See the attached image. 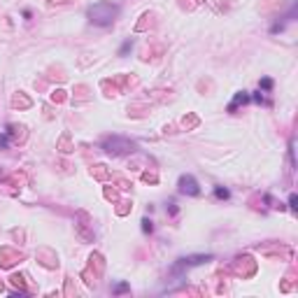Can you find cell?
<instances>
[{
  "label": "cell",
  "instance_id": "cell-4",
  "mask_svg": "<svg viewBox=\"0 0 298 298\" xmlns=\"http://www.w3.org/2000/svg\"><path fill=\"white\" fill-rule=\"evenodd\" d=\"M5 142H7V140H5V135H0V145H5Z\"/></svg>",
  "mask_w": 298,
  "mask_h": 298
},
{
  "label": "cell",
  "instance_id": "cell-3",
  "mask_svg": "<svg viewBox=\"0 0 298 298\" xmlns=\"http://www.w3.org/2000/svg\"><path fill=\"white\" fill-rule=\"evenodd\" d=\"M217 196H219V198H228V191H226V189H217Z\"/></svg>",
  "mask_w": 298,
  "mask_h": 298
},
{
  "label": "cell",
  "instance_id": "cell-2",
  "mask_svg": "<svg viewBox=\"0 0 298 298\" xmlns=\"http://www.w3.org/2000/svg\"><path fill=\"white\" fill-rule=\"evenodd\" d=\"M180 184H182V191L198 193V189H196V182H193L191 177H182V180H180Z\"/></svg>",
  "mask_w": 298,
  "mask_h": 298
},
{
  "label": "cell",
  "instance_id": "cell-1",
  "mask_svg": "<svg viewBox=\"0 0 298 298\" xmlns=\"http://www.w3.org/2000/svg\"><path fill=\"white\" fill-rule=\"evenodd\" d=\"M114 14H117V7L112 2H98V5H93L89 10L91 21L98 23V26H110V23L114 21Z\"/></svg>",
  "mask_w": 298,
  "mask_h": 298
}]
</instances>
